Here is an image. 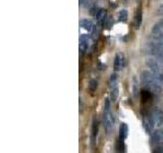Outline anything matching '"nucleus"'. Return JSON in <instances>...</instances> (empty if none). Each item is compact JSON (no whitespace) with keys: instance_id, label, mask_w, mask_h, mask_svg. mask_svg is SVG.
Returning a JSON list of instances; mask_svg holds the SVG:
<instances>
[{"instance_id":"9d476101","label":"nucleus","mask_w":163,"mask_h":153,"mask_svg":"<svg viewBox=\"0 0 163 153\" xmlns=\"http://www.w3.org/2000/svg\"><path fill=\"white\" fill-rule=\"evenodd\" d=\"M106 17H107V12H106L105 9L103 8H100L96 11V18H97L98 22L100 24H103L106 20Z\"/></svg>"},{"instance_id":"423d86ee","label":"nucleus","mask_w":163,"mask_h":153,"mask_svg":"<svg viewBox=\"0 0 163 153\" xmlns=\"http://www.w3.org/2000/svg\"><path fill=\"white\" fill-rule=\"evenodd\" d=\"M143 124H144V129L148 135H152L153 131H154V122L151 115H144L143 117Z\"/></svg>"},{"instance_id":"1a4fd4ad","label":"nucleus","mask_w":163,"mask_h":153,"mask_svg":"<svg viewBox=\"0 0 163 153\" xmlns=\"http://www.w3.org/2000/svg\"><path fill=\"white\" fill-rule=\"evenodd\" d=\"M89 48V37L87 35H82L79 37V51L82 54H85Z\"/></svg>"},{"instance_id":"aec40b11","label":"nucleus","mask_w":163,"mask_h":153,"mask_svg":"<svg viewBox=\"0 0 163 153\" xmlns=\"http://www.w3.org/2000/svg\"><path fill=\"white\" fill-rule=\"evenodd\" d=\"M116 148H117V151H119V152H123V151H124L123 140H121V139H118L117 143H116Z\"/></svg>"},{"instance_id":"5701e85b","label":"nucleus","mask_w":163,"mask_h":153,"mask_svg":"<svg viewBox=\"0 0 163 153\" xmlns=\"http://www.w3.org/2000/svg\"><path fill=\"white\" fill-rule=\"evenodd\" d=\"M116 79H117V75H116V73H112L111 77H110V84H111V86H113V84H115Z\"/></svg>"},{"instance_id":"f03ea898","label":"nucleus","mask_w":163,"mask_h":153,"mask_svg":"<svg viewBox=\"0 0 163 153\" xmlns=\"http://www.w3.org/2000/svg\"><path fill=\"white\" fill-rule=\"evenodd\" d=\"M151 116L153 118L155 126L160 128L163 126V112L161 109H159L158 107H154L151 111Z\"/></svg>"},{"instance_id":"b1692460","label":"nucleus","mask_w":163,"mask_h":153,"mask_svg":"<svg viewBox=\"0 0 163 153\" xmlns=\"http://www.w3.org/2000/svg\"><path fill=\"white\" fill-rule=\"evenodd\" d=\"M79 4H83L85 2V0H79Z\"/></svg>"},{"instance_id":"39448f33","label":"nucleus","mask_w":163,"mask_h":153,"mask_svg":"<svg viewBox=\"0 0 163 153\" xmlns=\"http://www.w3.org/2000/svg\"><path fill=\"white\" fill-rule=\"evenodd\" d=\"M114 117L112 115V113L109 111H104V115H103V124H104V128L107 132L111 131V129L113 128L114 126Z\"/></svg>"},{"instance_id":"0eeeda50","label":"nucleus","mask_w":163,"mask_h":153,"mask_svg":"<svg viewBox=\"0 0 163 153\" xmlns=\"http://www.w3.org/2000/svg\"><path fill=\"white\" fill-rule=\"evenodd\" d=\"M124 66V56L122 53H117L115 55V58H114L113 62V68L114 71H118L120 69H122Z\"/></svg>"},{"instance_id":"6e6552de","label":"nucleus","mask_w":163,"mask_h":153,"mask_svg":"<svg viewBox=\"0 0 163 153\" xmlns=\"http://www.w3.org/2000/svg\"><path fill=\"white\" fill-rule=\"evenodd\" d=\"M160 142H163V128L153 132L152 138H151V144H152V146Z\"/></svg>"},{"instance_id":"f8f14e48","label":"nucleus","mask_w":163,"mask_h":153,"mask_svg":"<svg viewBox=\"0 0 163 153\" xmlns=\"http://www.w3.org/2000/svg\"><path fill=\"white\" fill-rule=\"evenodd\" d=\"M142 17H143V13H142V7H138L136 12V16H134V27L136 29H139L142 24Z\"/></svg>"},{"instance_id":"6ab92c4d","label":"nucleus","mask_w":163,"mask_h":153,"mask_svg":"<svg viewBox=\"0 0 163 153\" xmlns=\"http://www.w3.org/2000/svg\"><path fill=\"white\" fill-rule=\"evenodd\" d=\"M97 87H98V82L96 81L95 79L90 80V82H89V89H90V91H92V92L96 91Z\"/></svg>"},{"instance_id":"20e7f679","label":"nucleus","mask_w":163,"mask_h":153,"mask_svg":"<svg viewBox=\"0 0 163 153\" xmlns=\"http://www.w3.org/2000/svg\"><path fill=\"white\" fill-rule=\"evenodd\" d=\"M146 64L149 67V71L153 73V75H156V73H162V69H161V65L159 62L158 59L155 58H148L146 60Z\"/></svg>"},{"instance_id":"f3484780","label":"nucleus","mask_w":163,"mask_h":153,"mask_svg":"<svg viewBox=\"0 0 163 153\" xmlns=\"http://www.w3.org/2000/svg\"><path fill=\"white\" fill-rule=\"evenodd\" d=\"M118 94H119V92H118V88L117 87H112L111 88V93H110V98H111L112 101H115V100L117 99Z\"/></svg>"},{"instance_id":"a211bd4d","label":"nucleus","mask_w":163,"mask_h":153,"mask_svg":"<svg viewBox=\"0 0 163 153\" xmlns=\"http://www.w3.org/2000/svg\"><path fill=\"white\" fill-rule=\"evenodd\" d=\"M153 152L163 153V142L157 143V144L153 145Z\"/></svg>"},{"instance_id":"7ed1b4c3","label":"nucleus","mask_w":163,"mask_h":153,"mask_svg":"<svg viewBox=\"0 0 163 153\" xmlns=\"http://www.w3.org/2000/svg\"><path fill=\"white\" fill-rule=\"evenodd\" d=\"M152 36L153 39H155V40H159L163 42V18L153 26Z\"/></svg>"},{"instance_id":"9b49d317","label":"nucleus","mask_w":163,"mask_h":153,"mask_svg":"<svg viewBox=\"0 0 163 153\" xmlns=\"http://www.w3.org/2000/svg\"><path fill=\"white\" fill-rule=\"evenodd\" d=\"M79 26H81V28L85 29L87 32H92V30H93V28H94V24H93V22H92V20H88V18L82 20L81 22H79Z\"/></svg>"},{"instance_id":"4be33fe9","label":"nucleus","mask_w":163,"mask_h":153,"mask_svg":"<svg viewBox=\"0 0 163 153\" xmlns=\"http://www.w3.org/2000/svg\"><path fill=\"white\" fill-rule=\"evenodd\" d=\"M110 110V101L108 98L105 99V102H104V111H109Z\"/></svg>"},{"instance_id":"dca6fc26","label":"nucleus","mask_w":163,"mask_h":153,"mask_svg":"<svg viewBox=\"0 0 163 153\" xmlns=\"http://www.w3.org/2000/svg\"><path fill=\"white\" fill-rule=\"evenodd\" d=\"M141 97H142V100L144 102L148 101V100L151 99V97H152V92L149 91V90H143L142 92H141Z\"/></svg>"},{"instance_id":"f257e3e1","label":"nucleus","mask_w":163,"mask_h":153,"mask_svg":"<svg viewBox=\"0 0 163 153\" xmlns=\"http://www.w3.org/2000/svg\"><path fill=\"white\" fill-rule=\"evenodd\" d=\"M141 81L145 89L151 91L153 94H160L162 92V87L158 83L153 73L150 71H144L141 75Z\"/></svg>"},{"instance_id":"2eb2a0df","label":"nucleus","mask_w":163,"mask_h":153,"mask_svg":"<svg viewBox=\"0 0 163 153\" xmlns=\"http://www.w3.org/2000/svg\"><path fill=\"white\" fill-rule=\"evenodd\" d=\"M127 16H128V14H127V11H126L125 9L119 10L118 13H117V18H118L119 22H126V20H127Z\"/></svg>"},{"instance_id":"4468645a","label":"nucleus","mask_w":163,"mask_h":153,"mask_svg":"<svg viewBox=\"0 0 163 153\" xmlns=\"http://www.w3.org/2000/svg\"><path fill=\"white\" fill-rule=\"evenodd\" d=\"M127 133H128L127 124H124V122L120 124V126H119V139H121V140L124 141L126 137H127Z\"/></svg>"},{"instance_id":"412c9836","label":"nucleus","mask_w":163,"mask_h":153,"mask_svg":"<svg viewBox=\"0 0 163 153\" xmlns=\"http://www.w3.org/2000/svg\"><path fill=\"white\" fill-rule=\"evenodd\" d=\"M132 90H134V96L137 98V97H138V92H139V89H138V83H137L136 78H134V84H132Z\"/></svg>"},{"instance_id":"ddd939ff","label":"nucleus","mask_w":163,"mask_h":153,"mask_svg":"<svg viewBox=\"0 0 163 153\" xmlns=\"http://www.w3.org/2000/svg\"><path fill=\"white\" fill-rule=\"evenodd\" d=\"M98 131H99V126H98V122L95 117L93 118V122H92V142L93 144L96 141V137L98 135Z\"/></svg>"}]
</instances>
